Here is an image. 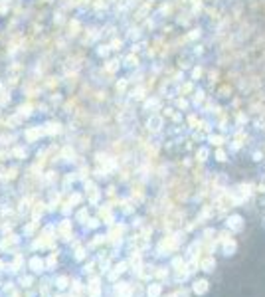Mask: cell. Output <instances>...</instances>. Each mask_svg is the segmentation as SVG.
<instances>
[{
  "mask_svg": "<svg viewBox=\"0 0 265 297\" xmlns=\"http://www.w3.org/2000/svg\"><path fill=\"white\" fill-rule=\"evenodd\" d=\"M206 291H208V281H206V279L194 281V293H198V295H204Z\"/></svg>",
  "mask_w": 265,
  "mask_h": 297,
  "instance_id": "cell-1",
  "label": "cell"
},
{
  "mask_svg": "<svg viewBox=\"0 0 265 297\" xmlns=\"http://www.w3.org/2000/svg\"><path fill=\"white\" fill-rule=\"evenodd\" d=\"M158 291H161V289H158V285H154L152 289H148V295H152V297H156V295H158Z\"/></svg>",
  "mask_w": 265,
  "mask_h": 297,
  "instance_id": "cell-2",
  "label": "cell"
},
{
  "mask_svg": "<svg viewBox=\"0 0 265 297\" xmlns=\"http://www.w3.org/2000/svg\"><path fill=\"white\" fill-rule=\"evenodd\" d=\"M232 222H234L232 226H234L236 230H240V228H241V226H240V218H238V216H236V218H232Z\"/></svg>",
  "mask_w": 265,
  "mask_h": 297,
  "instance_id": "cell-3",
  "label": "cell"
}]
</instances>
